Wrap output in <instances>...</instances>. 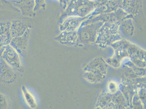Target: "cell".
Returning a JSON list of instances; mask_svg holds the SVG:
<instances>
[{
	"instance_id": "cell-1",
	"label": "cell",
	"mask_w": 146,
	"mask_h": 109,
	"mask_svg": "<svg viewBox=\"0 0 146 109\" xmlns=\"http://www.w3.org/2000/svg\"><path fill=\"white\" fill-rule=\"evenodd\" d=\"M130 15H128L120 8L113 12L99 15L93 18L86 19L82 22L81 25L99 22L103 23L121 22Z\"/></svg>"
},
{
	"instance_id": "cell-2",
	"label": "cell",
	"mask_w": 146,
	"mask_h": 109,
	"mask_svg": "<svg viewBox=\"0 0 146 109\" xmlns=\"http://www.w3.org/2000/svg\"><path fill=\"white\" fill-rule=\"evenodd\" d=\"M123 0H98L95 9L89 15L91 19L99 15L107 14L116 11L121 8Z\"/></svg>"
},
{
	"instance_id": "cell-3",
	"label": "cell",
	"mask_w": 146,
	"mask_h": 109,
	"mask_svg": "<svg viewBox=\"0 0 146 109\" xmlns=\"http://www.w3.org/2000/svg\"><path fill=\"white\" fill-rule=\"evenodd\" d=\"M98 1V0H73L70 9L71 12L75 16L86 17L93 11Z\"/></svg>"
},
{
	"instance_id": "cell-4",
	"label": "cell",
	"mask_w": 146,
	"mask_h": 109,
	"mask_svg": "<svg viewBox=\"0 0 146 109\" xmlns=\"http://www.w3.org/2000/svg\"><path fill=\"white\" fill-rule=\"evenodd\" d=\"M1 57L15 70H20L22 68L21 55L10 45L5 47Z\"/></svg>"
},
{
	"instance_id": "cell-5",
	"label": "cell",
	"mask_w": 146,
	"mask_h": 109,
	"mask_svg": "<svg viewBox=\"0 0 146 109\" xmlns=\"http://www.w3.org/2000/svg\"><path fill=\"white\" fill-rule=\"evenodd\" d=\"M16 70L0 57V81L7 84L12 83L16 78Z\"/></svg>"
},
{
	"instance_id": "cell-6",
	"label": "cell",
	"mask_w": 146,
	"mask_h": 109,
	"mask_svg": "<svg viewBox=\"0 0 146 109\" xmlns=\"http://www.w3.org/2000/svg\"><path fill=\"white\" fill-rule=\"evenodd\" d=\"M140 5V0H123L121 8L133 18L139 14Z\"/></svg>"
},
{
	"instance_id": "cell-7",
	"label": "cell",
	"mask_w": 146,
	"mask_h": 109,
	"mask_svg": "<svg viewBox=\"0 0 146 109\" xmlns=\"http://www.w3.org/2000/svg\"><path fill=\"white\" fill-rule=\"evenodd\" d=\"M28 39L24 38L14 39L11 40L10 45L14 47L21 56H23L26 53L28 45Z\"/></svg>"
},
{
	"instance_id": "cell-8",
	"label": "cell",
	"mask_w": 146,
	"mask_h": 109,
	"mask_svg": "<svg viewBox=\"0 0 146 109\" xmlns=\"http://www.w3.org/2000/svg\"><path fill=\"white\" fill-rule=\"evenodd\" d=\"M21 89L24 98L29 107L31 108H35L37 104L35 97L25 86H22Z\"/></svg>"
},
{
	"instance_id": "cell-9",
	"label": "cell",
	"mask_w": 146,
	"mask_h": 109,
	"mask_svg": "<svg viewBox=\"0 0 146 109\" xmlns=\"http://www.w3.org/2000/svg\"><path fill=\"white\" fill-rule=\"evenodd\" d=\"M89 16L84 17H72L68 19L66 22L65 25L66 30H73L76 29L79 25L83 21L87 19Z\"/></svg>"
},
{
	"instance_id": "cell-10",
	"label": "cell",
	"mask_w": 146,
	"mask_h": 109,
	"mask_svg": "<svg viewBox=\"0 0 146 109\" xmlns=\"http://www.w3.org/2000/svg\"><path fill=\"white\" fill-rule=\"evenodd\" d=\"M8 100L6 96L0 92V109H7L9 107Z\"/></svg>"
},
{
	"instance_id": "cell-11",
	"label": "cell",
	"mask_w": 146,
	"mask_h": 109,
	"mask_svg": "<svg viewBox=\"0 0 146 109\" xmlns=\"http://www.w3.org/2000/svg\"><path fill=\"white\" fill-rule=\"evenodd\" d=\"M5 47L6 46H2L0 45V57L2 56L3 53L5 50Z\"/></svg>"
}]
</instances>
